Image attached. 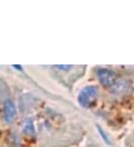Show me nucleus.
<instances>
[{"label": "nucleus", "instance_id": "1", "mask_svg": "<svg viewBox=\"0 0 134 147\" xmlns=\"http://www.w3.org/2000/svg\"><path fill=\"white\" fill-rule=\"evenodd\" d=\"M98 96V89L95 86L86 87L81 91L79 95V103L83 107H90L91 104L96 100Z\"/></svg>", "mask_w": 134, "mask_h": 147}, {"label": "nucleus", "instance_id": "2", "mask_svg": "<svg viewBox=\"0 0 134 147\" xmlns=\"http://www.w3.org/2000/svg\"><path fill=\"white\" fill-rule=\"evenodd\" d=\"M98 77L102 85L107 87H114L117 83V77L112 71L106 69H100L98 71Z\"/></svg>", "mask_w": 134, "mask_h": 147}, {"label": "nucleus", "instance_id": "3", "mask_svg": "<svg viewBox=\"0 0 134 147\" xmlns=\"http://www.w3.org/2000/svg\"><path fill=\"white\" fill-rule=\"evenodd\" d=\"M16 115V109L11 100H5L3 103V118L6 123H11Z\"/></svg>", "mask_w": 134, "mask_h": 147}, {"label": "nucleus", "instance_id": "4", "mask_svg": "<svg viewBox=\"0 0 134 147\" xmlns=\"http://www.w3.org/2000/svg\"><path fill=\"white\" fill-rule=\"evenodd\" d=\"M57 67H60V69H70L71 65H57Z\"/></svg>", "mask_w": 134, "mask_h": 147}]
</instances>
